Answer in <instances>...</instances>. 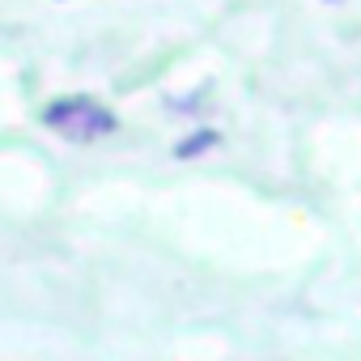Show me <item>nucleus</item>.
<instances>
[{"label":"nucleus","mask_w":361,"mask_h":361,"mask_svg":"<svg viewBox=\"0 0 361 361\" xmlns=\"http://www.w3.org/2000/svg\"><path fill=\"white\" fill-rule=\"evenodd\" d=\"M43 128H51L56 136H64V140H73V145H94V140L111 136L119 123H115V115H111L102 102L77 94V98L51 102V106L43 111Z\"/></svg>","instance_id":"1"},{"label":"nucleus","mask_w":361,"mask_h":361,"mask_svg":"<svg viewBox=\"0 0 361 361\" xmlns=\"http://www.w3.org/2000/svg\"><path fill=\"white\" fill-rule=\"evenodd\" d=\"M217 140H221V136H217L213 128H204V132H196V136H188V140H178V145H174V157H183V161H188V157H196V153L213 149Z\"/></svg>","instance_id":"2"}]
</instances>
